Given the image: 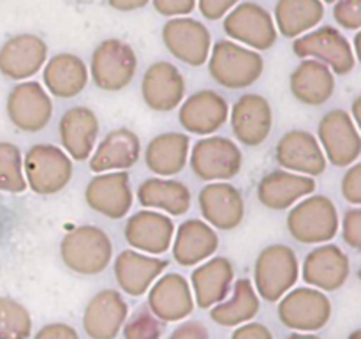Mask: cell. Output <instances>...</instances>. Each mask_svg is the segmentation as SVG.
<instances>
[{
	"label": "cell",
	"mask_w": 361,
	"mask_h": 339,
	"mask_svg": "<svg viewBox=\"0 0 361 339\" xmlns=\"http://www.w3.org/2000/svg\"><path fill=\"white\" fill-rule=\"evenodd\" d=\"M337 207L324 194H309L296 201L288 212L286 226L296 242L300 244H326L338 233Z\"/></svg>",
	"instance_id": "3"
},
{
	"label": "cell",
	"mask_w": 361,
	"mask_h": 339,
	"mask_svg": "<svg viewBox=\"0 0 361 339\" xmlns=\"http://www.w3.org/2000/svg\"><path fill=\"white\" fill-rule=\"evenodd\" d=\"M275 161L282 170L307 177L323 175L328 166L317 138L303 129L288 131L277 141Z\"/></svg>",
	"instance_id": "17"
},
{
	"label": "cell",
	"mask_w": 361,
	"mask_h": 339,
	"mask_svg": "<svg viewBox=\"0 0 361 339\" xmlns=\"http://www.w3.org/2000/svg\"><path fill=\"white\" fill-rule=\"evenodd\" d=\"M317 141L324 157L337 168L355 165L361 155V136L351 113L342 108L324 113L317 124Z\"/></svg>",
	"instance_id": "11"
},
{
	"label": "cell",
	"mask_w": 361,
	"mask_h": 339,
	"mask_svg": "<svg viewBox=\"0 0 361 339\" xmlns=\"http://www.w3.org/2000/svg\"><path fill=\"white\" fill-rule=\"evenodd\" d=\"M360 42H361V34H360V32H356V35H355V49H353V52H355L356 59H360V56H361Z\"/></svg>",
	"instance_id": "51"
},
{
	"label": "cell",
	"mask_w": 361,
	"mask_h": 339,
	"mask_svg": "<svg viewBox=\"0 0 361 339\" xmlns=\"http://www.w3.org/2000/svg\"><path fill=\"white\" fill-rule=\"evenodd\" d=\"M226 35L256 52H267L277 44L279 32L274 16L256 2L236 4L222 21Z\"/></svg>",
	"instance_id": "10"
},
{
	"label": "cell",
	"mask_w": 361,
	"mask_h": 339,
	"mask_svg": "<svg viewBox=\"0 0 361 339\" xmlns=\"http://www.w3.org/2000/svg\"><path fill=\"white\" fill-rule=\"evenodd\" d=\"M235 140L245 147H259L274 127V109L261 94H243L236 99L228 117Z\"/></svg>",
	"instance_id": "14"
},
{
	"label": "cell",
	"mask_w": 361,
	"mask_h": 339,
	"mask_svg": "<svg viewBox=\"0 0 361 339\" xmlns=\"http://www.w3.org/2000/svg\"><path fill=\"white\" fill-rule=\"evenodd\" d=\"M243 155L236 141L226 136H204L192 145L189 165L203 182H229L242 170Z\"/></svg>",
	"instance_id": "7"
},
{
	"label": "cell",
	"mask_w": 361,
	"mask_h": 339,
	"mask_svg": "<svg viewBox=\"0 0 361 339\" xmlns=\"http://www.w3.org/2000/svg\"><path fill=\"white\" fill-rule=\"evenodd\" d=\"M219 244L217 230L203 219H187L175 230L171 242L173 258L182 267H196L217 253Z\"/></svg>",
	"instance_id": "29"
},
{
	"label": "cell",
	"mask_w": 361,
	"mask_h": 339,
	"mask_svg": "<svg viewBox=\"0 0 361 339\" xmlns=\"http://www.w3.org/2000/svg\"><path fill=\"white\" fill-rule=\"evenodd\" d=\"M168 339H210V332L201 321H183Z\"/></svg>",
	"instance_id": "47"
},
{
	"label": "cell",
	"mask_w": 361,
	"mask_h": 339,
	"mask_svg": "<svg viewBox=\"0 0 361 339\" xmlns=\"http://www.w3.org/2000/svg\"><path fill=\"white\" fill-rule=\"evenodd\" d=\"M189 134L162 133L157 134L145 148V165L159 177H175L185 170L189 162Z\"/></svg>",
	"instance_id": "33"
},
{
	"label": "cell",
	"mask_w": 361,
	"mask_h": 339,
	"mask_svg": "<svg viewBox=\"0 0 361 339\" xmlns=\"http://www.w3.org/2000/svg\"><path fill=\"white\" fill-rule=\"evenodd\" d=\"M342 196L348 203L360 207L361 205V162L356 161L355 165L348 166V172L342 177L341 184Z\"/></svg>",
	"instance_id": "41"
},
{
	"label": "cell",
	"mask_w": 361,
	"mask_h": 339,
	"mask_svg": "<svg viewBox=\"0 0 361 339\" xmlns=\"http://www.w3.org/2000/svg\"><path fill=\"white\" fill-rule=\"evenodd\" d=\"M161 37L166 49L190 67L204 66L210 56L212 34L200 20L190 16L171 18L162 27Z\"/></svg>",
	"instance_id": "12"
},
{
	"label": "cell",
	"mask_w": 361,
	"mask_h": 339,
	"mask_svg": "<svg viewBox=\"0 0 361 339\" xmlns=\"http://www.w3.org/2000/svg\"><path fill=\"white\" fill-rule=\"evenodd\" d=\"M27 189L21 152L16 145L0 143V191L23 193Z\"/></svg>",
	"instance_id": "38"
},
{
	"label": "cell",
	"mask_w": 361,
	"mask_h": 339,
	"mask_svg": "<svg viewBox=\"0 0 361 339\" xmlns=\"http://www.w3.org/2000/svg\"><path fill=\"white\" fill-rule=\"evenodd\" d=\"M231 339H274L270 328L259 321H247L238 325L231 334Z\"/></svg>",
	"instance_id": "45"
},
{
	"label": "cell",
	"mask_w": 361,
	"mask_h": 339,
	"mask_svg": "<svg viewBox=\"0 0 361 339\" xmlns=\"http://www.w3.org/2000/svg\"><path fill=\"white\" fill-rule=\"evenodd\" d=\"M85 201L92 210L113 221L126 218L134 201L129 172L116 170L97 173L85 187Z\"/></svg>",
	"instance_id": "13"
},
{
	"label": "cell",
	"mask_w": 361,
	"mask_h": 339,
	"mask_svg": "<svg viewBox=\"0 0 361 339\" xmlns=\"http://www.w3.org/2000/svg\"><path fill=\"white\" fill-rule=\"evenodd\" d=\"M207 62L212 80L229 90L250 87L259 81L264 71V60L259 52L231 39H222L212 44Z\"/></svg>",
	"instance_id": "1"
},
{
	"label": "cell",
	"mask_w": 361,
	"mask_h": 339,
	"mask_svg": "<svg viewBox=\"0 0 361 339\" xmlns=\"http://www.w3.org/2000/svg\"><path fill=\"white\" fill-rule=\"evenodd\" d=\"M203 221L221 232H231L245 218V200L229 182H208L197 196Z\"/></svg>",
	"instance_id": "20"
},
{
	"label": "cell",
	"mask_w": 361,
	"mask_h": 339,
	"mask_svg": "<svg viewBox=\"0 0 361 339\" xmlns=\"http://www.w3.org/2000/svg\"><path fill=\"white\" fill-rule=\"evenodd\" d=\"M175 230V222L164 212L143 208L127 219L123 226V239L130 249L159 256L171 247Z\"/></svg>",
	"instance_id": "15"
},
{
	"label": "cell",
	"mask_w": 361,
	"mask_h": 339,
	"mask_svg": "<svg viewBox=\"0 0 361 339\" xmlns=\"http://www.w3.org/2000/svg\"><path fill=\"white\" fill-rule=\"evenodd\" d=\"M185 78L178 67L166 60L154 62L141 80V97L155 113H169L185 99Z\"/></svg>",
	"instance_id": "18"
},
{
	"label": "cell",
	"mask_w": 361,
	"mask_h": 339,
	"mask_svg": "<svg viewBox=\"0 0 361 339\" xmlns=\"http://www.w3.org/2000/svg\"><path fill=\"white\" fill-rule=\"evenodd\" d=\"M293 53L298 59H316L331 69V73L344 76L356 67V56L351 42L338 28L331 25L312 28L293 42Z\"/></svg>",
	"instance_id": "8"
},
{
	"label": "cell",
	"mask_w": 361,
	"mask_h": 339,
	"mask_svg": "<svg viewBox=\"0 0 361 339\" xmlns=\"http://www.w3.org/2000/svg\"><path fill=\"white\" fill-rule=\"evenodd\" d=\"M168 260L134 249H123L113 263L116 285L130 297H141L150 290L154 281L164 274Z\"/></svg>",
	"instance_id": "24"
},
{
	"label": "cell",
	"mask_w": 361,
	"mask_h": 339,
	"mask_svg": "<svg viewBox=\"0 0 361 339\" xmlns=\"http://www.w3.org/2000/svg\"><path fill=\"white\" fill-rule=\"evenodd\" d=\"M300 278V261L288 244L264 247L254 263V290L259 299L279 302Z\"/></svg>",
	"instance_id": "4"
},
{
	"label": "cell",
	"mask_w": 361,
	"mask_h": 339,
	"mask_svg": "<svg viewBox=\"0 0 361 339\" xmlns=\"http://www.w3.org/2000/svg\"><path fill=\"white\" fill-rule=\"evenodd\" d=\"M99 119L87 106L69 108L59 122V136L66 154L74 161H87L99 136Z\"/></svg>",
	"instance_id": "28"
},
{
	"label": "cell",
	"mask_w": 361,
	"mask_h": 339,
	"mask_svg": "<svg viewBox=\"0 0 361 339\" xmlns=\"http://www.w3.org/2000/svg\"><path fill=\"white\" fill-rule=\"evenodd\" d=\"M152 6L161 16H187L196 9V0H152Z\"/></svg>",
	"instance_id": "43"
},
{
	"label": "cell",
	"mask_w": 361,
	"mask_h": 339,
	"mask_svg": "<svg viewBox=\"0 0 361 339\" xmlns=\"http://www.w3.org/2000/svg\"><path fill=\"white\" fill-rule=\"evenodd\" d=\"M334 306L328 295L312 286L289 290L279 300L277 314L284 327L295 332H316L328 325Z\"/></svg>",
	"instance_id": "9"
},
{
	"label": "cell",
	"mask_w": 361,
	"mask_h": 339,
	"mask_svg": "<svg viewBox=\"0 0 361 339\" xmlns=\"http://www.w3.org/2000/svg\"><path fill=\"white\" fill-rule=\"evenodd\" d=\"M321 2H326V4H334L335 0H321Z\"/></svg>",
	"instance_id": "54"
},
{
	"label": "cell",
	"mask_w": 361,
	"mask_h": 339,
	"mask_svg": "<svg viewBox=\"0 0 361 339\" xmlns=\"http://www.w3.org/2000/svg\"><path fill=\"white\" fill-rule=\"evenodd\" d=\"M129 316V306L118 290H102L83 311V331L90 339H116Z\"/></svg>",
	"instance_id": "23"
},
{
	"label": "cell",
	"mask_w": 361,
	"mask_h": 339,
	"mask_svg": "<svg viewBox=\"0 0 361 339\" xmlns=\"http://www.w3.org/2000/svg\"><path fill=\"white\" fill-rule=\"evenodd\" d=\"M210 320L221 327H238V325L252 321L261 309L259 295L254 290L250 279L242 278L235 282L233 295L228 300L210 307Z\"/></svg>",
	"instance_id": "36"
},
{
	"label": "cell",
	"mask_w": 361,
	"mask_h": 339,
	"mask_svg": "<svg viewBox=\"0 0 361 339\" xmlns=\"http://www.w3.org/2000/svg\"><path fill=\"white\" fill-rule=\"evenodd\" d=\"M166 323L159 320L148 307H140L123 323V339H161Z\"/></svg>",
	"instance_id": "39"
},
{
	"label": "cell",
	"mask_w": 361,
	"mask_h": 339,
	"mask_svg": "<svg viewBox=\"0 0 361 339\" xmlns=\"http://www.w3.org/2000/svg\"><path fill=\"white\" fill-rule=\"evenodd\" d=\"M2 235H4V219H2V214H0V240H2Z\"/></svg>",
	"instance_id": "53"
},
{
	"label": "cell",
	"mask_w": 361,
	"mask_h": 339,
	"mask_svg": "<svg viewBox=\"0 0 361 339\" xmlns=\"http://www.w3.org/2000/svg\"><path fill=\"white\" fill-rule=\"evenodd\" d=\"M34 339H80V334L73 325L48 323L39 328Z\"/></svg>",
	"instance_id": "46"
},
{
	"label": "cell",
	"mask_w": 361,
	"mask_h": 339,
	"mask_svg": "<svg viewBox=\"0 0 361 339\" xmlns=\"http://www.w3.org/2000/svg\"><path fill=\"white\" fill-rule=\"evenodd\" d=\"M271 16L279 34L296 39L323 21L324 4L321 0H277Z\"/></svg>",
	"instance_id": "35"
},
{
	"label": "cell",
	"mask_w": 361,
	"mask_h": 339,
	"mask_svg": "<svg viewBox=\"0 0 361 339\" xmlns=\"http://www.w3.org/2000/svg\"><path fill=\"white\" fill-rule=\"evenodd\" d=\"M286 339H321V338L316 334H309V332H295V334L288 335Z\"/></svg>",
	"instance_id": "50"
},
{
	"label": "cell",
	"mask_w": 361,
	"mask_h": 339,
	"mask_svg": "<svg viewBox=\"0 0 361 339\" xmlns=\"http://www.w3.org/2000/svg\"><path fill=\"white\" fill-rule=\"evenodd\" d=\"M360 105H361V97H355V101H353V109H351V119L355 120V124L356 126H360V122H361V108H360Z\"/></svg>",
	"instance_id": "49"
},
{
	"label": "cell",
	"mask_w": 361,
	"mask_h": 339,
	"mask_svg": "<svg viewBox=\"0 0 361 339\" xmlns=\"http://www.w3.org/2000/svg\"><path fill=\"white\" fill-rule=\"evenodd\" d=\"M137 55L129 42L122 39H104L99 42L90 59L88 74L94 85L106 92H120L136 78Z\"/></svg>",
	"instance_id": "6"
},
{
	"label": "cell",
	"mask_w": 361,
	"mask_h": 339,
	"mask_svg": "<svg viewBox=\"0 0 361 339\" xmlns=\"http://www.w3.org/2000/svg\"><path fill=\"white\" fill-rule=\"evenodd\" d=\"M314 177L300 175L288 170H275L257 184V200L264 208L274 212L289 210L296 201L316 191Z\"/></svg>",
	"instance_id": "25"
},
{
	"label": "cell",
	"mask_w": 361,
	"mask_h": 339,
	"mask_svg": "<svg viewBox=\"0 0 361 339\" xmlns=\"http://www.w3.org/2000/svg\"><path fill=\"white\" fill-rule=\"evenodd\" d=\"M141 140L129 127L113 129L99 141L90 159V170L94 173L129 170L140 161Z\"/></svg>",
	"instance_id": "30"
},
{
	"label": "cell",
	"mask_w": 361,
	"mask_h": 339,
	"mask_svg": "<svg viewBox=\"0 0 361 339\" xmlns=\"http://www.w3.org/2000/svg\"><path fill=\"white\" fill-rule=\"evenodd\" d=\"M150 0H108L109 7L118 13H134L148 6Z\"/></svg>",
	"instance_id": "48"
},
{
	"label": "cell",
	"mask_w": 361,
	"mask_h": 339,
	"mask_svg": "<svg viewBox=\"0 0 361 339\" xmlns=\"http://www.w3.org/2000/svg\"><path fill=\"white\" fill-rule=\"evenodd\" d=\"M60 258L74 274L97 275L111 263V239L99 226H76L63 235L60 242Z\"/></svg>",
	"instance_id": "2"
},
{
	"label": "cell",
	"mask_w": 361,
	"mask_h": 339,
	"mask_svg": "<svg viewBox=\"0 0 361 339\" xmlns=\"http://www.w3.org/2000/svg\"><path fill=\"white\" fill-rule=\"evenodd\" d=\"M348 339H361V331H360V328H356V331H353L351 334L348 335Z\"/></svg>",
	"instance_id": "52"
},
{
	"label": "cell",
	"mask_w": 361,
	"mask_h": 339,
	"mask_svg": "<svg viewBox=\"0 0 361 339\" xmlns=\"http://www.w3.org/2000/svg\"><path fill=\"white\" fill-rule=\"evenodd\" d=\"M293 97L305 106H321L335 94V74L316 59H302L289 76Z\"/></svg>",
	"instance_id": "32"
},
{
	"label": "cell",
	"mask_w": 361,
	"mask_h": 339,
	"mask_svg": "<svg viewBox=\"0 0 361 339\" xmlns=\"http://www.w3.org/2000/svg\"><path fill=\"white\" fill-rule=\"evenodd\" d=\"M351 275V260L335 244H317L305 256L302 278L312 288L321 292H337Z\"/></svg>",
	"instance_id": "19"
},
{
	"label": "cell",
	"mask_w": 361,
	"mask_h": 339,
	"mask_svg": "<svg viewBox=\"0 0 361 339\" xmlns=\"http://www.w3.org/2000/svg\"><path fill=\"white\" fill-rule=\"evenodd\" d=\"M32 316L27 307L14 299H0V339H28Z\"/></svg>",
	"instance_id": "37"
},
{
	"label": "cell",
	"mask_w": 361,
	"mask_h": 339,
	"mask_svg": "<svg viewBox=\"0 0 361 339\" xmlns=\"http://www.w3.org/2000/svg\"><path fill=\"white\" fill-rule=\"evenodd\" d=\"M7 113L14 126L23 133H39L53 119V101L37 81L16 85L7 99Z\"/></svg>",
	"instance_id": "16"
},
{
	"label": "cell",
	"mask_w": 361,
	"mask_h": 339,
	"mask_svg": "<svg viewBox=\"0 0 361 339\" xmlns=\"http://www.w3.org/2000/svg\"><path fill=\"white\" fill-rule=\"evenodd\" d=\"M334 18L338 27L358 32L361 28V0H335Z\"/></svg>",
	"instance_id": "40"
},
{
	"label": "cell",
	"mask_w": 361,
	"mask_h": 339,
	"mask_svg": "<svg viewBox=\"0 0 361 339\" xmlns=\"http://www.w3.org/2000/svg\"><path fill=\"white\" fill-rule=\"evenodd\" d=\"M42 87L56 99H73L88 85V67L74 53H56L42 67Z\"/></svg>",
	"instance_id": "31"
},
{
	"label": "cell",
	"mask_w": 361,
	"mask_h": 339,
	"mask_svg": "<svg viewBox=\"0 0 361 339\" xmlns=\"http://www.w3.org/2000/svg\"><path fill=\"white\" fill-rule=\"evenodd\" d=\"M73 159L56 145H32L25 154V182L39 196H51L66 189L73 179Z\"/></svg>",
	"instance_id": "5"
},
{
	"label": "cell",
	"mask_w": 361,
	"mask_h": 339,
	"mask_svg": "<svg viewBox=\"0 0 361 339\" xmlns=\"http://www.w3.org/2000/svg\"><path fill=\"white\" fill-rule=\"evenodd\" d=\"M338 228H342V239L353 249H361V210L360 207L349 208L348 212L342 218V225H338Z\"/></svg>",
	"instance_id": "42"
},
{
	"label": "cell",
	"mask_w": 361,
	"mask_h": 339,
	"mask_svg": "<svg viewBox=\"0 0 361 339\" xmlns=\"http://www.w3.org/2000/svg\"><path fill=\"white\" fill-rule=\"evenodd\" d=\"M229 117L224 95L215 90H197L183 99L178 109V122L189 134L210 136L217 133Z\"/></svg>",
	"instance_id": "22"
},
{
	"label": "cell",
	"mask_w": 361,
	"mask_h": 339,
	"mask_svg": "<svg viewBox=\"0 0 361 339\" xmlns=\"http://www.w3.org/2000/svg\"><path fill=\"white\" fill-rule=\"evenodd\" d=\"M235 281V265L226 256H212L196 265L190 274L194 304L200 309H210L226 300Z\"/></svg>",
	"instance_id": "27"
},
{
	"label": "cell",
	"mask_w": 361,
	"mask_h": 339,
	"mask_svg": "<svg viewBox=\"0 0 361 339\" xmlns=\"http://www.w3.org/2000/svg\"><path fill=\"white\" fill-rule=\"evenodd\" d=\"M236 4H238V0H196L200 13L210 21H217L224 18Z\"/></svg>",
	"instance_id": "44"
},
{
	"label": "cell",
	"mask_w": 361,
	"mask_h": 339,
	"mask_svg": "<svg viewBox=\"0 0 361 339\" xmlns=\"http://www.w3.org/2000/svg\"><path fill=\"white\" fill-rule=\"evenodd\" d=\"M147 293V307L164 323L185 320L196 307L190 282L176 272H169L155 279Z\"/></svg>",
	"instance_id": "21"
},
{
	"label": "cell",
	"mask_w": 361,
	"mask_h": 339,
	"mask_svg": "<svg viewBox=\"0 0 361 339\" xmlns=\"http://www.w3.org/2000/svg\"><path fill=\"white\" fill-rule=\"evenodd\" d=\"M48 60V44L35 34H18L0 49V71L11 80L35 76Z\"/></svg>",
	"instance_id": "26"
},
{
	"label": "cell",
	"mask_w": 361,
	"mask_h": 339,
	"mask_svg": "<svg viewBox=\"0 0 361 339\" xmlns=\"http://www.w3.org/2000/svg\"><path fill=\"white\" fill-rule=\"evenodd\" d=\"M136 196L141 207L168 212L169 215L187 214L192 203V193L189 186L168 177L143 180L137 187Z\"/></svg>",
	"instance_id": "34"
}]
</instances>
